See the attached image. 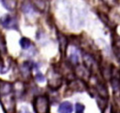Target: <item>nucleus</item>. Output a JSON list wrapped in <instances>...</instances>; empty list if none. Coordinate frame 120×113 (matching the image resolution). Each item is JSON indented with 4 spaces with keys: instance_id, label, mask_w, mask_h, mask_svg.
<instances>
[{
    "instance_id": "nucleus-8",
    "label": "nucleus",
    "mask_w": 120,
    "mask_h": 113,
    "mask_svg": "<svg viewBox=\"0 0 120 113\" xmlns=\"http://www.w3.org/2000/svg\"><path fill=\"white\" fill-rule=\"evenodd\" d=\"M96 89H97V92H98V95L99 97L101 98H104V99H107L109 94H108V90H107V87L101 83V82H97L96 84Z\"/></svg>"
},
{
    "instance_id": "nucleus-3",
    "label": "nucleus",
    "mask_w": 120,
    "mask_h": 113,
    "mask_svg": "<svg viewBox=\"0 0 120 113\" xmlns=\"http://www.w3.org/2000/svg\"><path fill=\"white\" fill-rule=\"evenodd\" d=\"M47 78H48V84H49V86L52 87V89L59 88L60 85H61V83H62V78H61L60 73L57 72L54 69L48 71V73H47Z\"/></svg>"
},
{
    "instance_id": "nucleus-13",
    "label": "nucleus",
    "mask_w": 120,
    "mask_h": 113,
    "mask_svg": "<svg viewBox=\"0 0 120 113\" xmlns=\"http://www.w3.org/2000/svg\"><path fill=\"white\" fill-rule=\"evenodd\" d=\"M1 3L3 4V6L7 9H8L10 11H12L16 7V2L15 1H1Z\"/></svg>"
},
{
    "instance_id": "nucleus-7",
    "label": "nucleus",
    "mask_w": 120,
    "mask_h": 113,
    "mask_svg": "<svg viewBox=\"0 0 120 113\" xmlns=\"http://www.w3.org/2000/svg\"><path fill=\"white\" fill-rule=\"evenodd\" d=\"M20 71L24 78H29L31 77V64L27 62L22 63L20 66Z\"/></svg>"
},
{
    "instance_id": "nucleus-6",
    "label": "nucleus",
    "mask_w": 120,
    "mask_h": 113,
    "mask_svg": "<svg viewBox=\"0 0 120 113\" xmlns=\"http://www.w3.org/2000/svg\"><path fill=\"white\" fill-rule=\"evenodd\" d=\"M13 92V84L0 79V96L7 95Z\"/></svg>"
},
{
    "instance_id": "nucleus-4",
    "label": "nucleus",
    "mask_w": 120,
    "mask_h": 113,
    "mask_svg": "<svg viewBox=\"0 0 120 113\" xmlns=\"http://www.w3.org/2000/svg\"><path fill=\"white\" fill-rule=\"evenodd\" d=\"M0 23L8 29H17V22L14 18H12L9 15H4L0 19Z\"/></svg>"
},
{
    "instance_id": "nucleus-9",
    "label": "nucleus",
    "mask_w": 120,
    "mask_h": 113,
    "mask_svg": "<svg viewBox=\"0 0 120 113\" xmlns=\"http://www.w3.org/2000/svg\"><path fill=\"white\" fill-rule=\"evenodd\" d=\"M72 105L71 103L66 101V102H63L60 104L59 107H58V112L59 113H71L72 112Z\"/></svg>"
},
{
    "instance_id": "nucleus-11",
    "label": "nucleus",
    "mask_w": 120,
    "mask_h": 113,
    "mask_svg": "<svg viewBox=\"0 0 120 113\" xmlns=\"http://www.w3.org/2000/svg\"><path fill=\"white\" fill-rule=\"evenodd\" d=\"M68 47V38L63 35H59V48H60V52L62 54L66 53V49Z\"/></svg>"
},
{
    "instance_id": "nucleus-20",
    "label": "nucleus",
    "mask_w": 120,
    "mask_h": 113,
    "mask_svg": "<svg viewBox=\"0 0 120 113\" xmlns=\"http://www.w3.org/2000/svg\"><path fill=\"white\" fill-rule=\"evenodd\" d=\"M35 78H36V80H37L38 82H43V81L45 80V77H44L40 72H38V73L36 75Z\"/></svg>"
},
{
    "instance_id": "nucleus-14",
    "label": "nucleus",
    "mask_w": 120,
    "mask_h": 113,
    "mask_svg": "<svg viewBox=\"0 0 120 113\" xmlns=\"http://www.w3.org/2000/svg\"><path fill=\"white\" fill-rule=\"evenodd\" d=\"M20 45L23 49H27L31 45V41H30V39H28L26 37H22L20 40Z\"/></svg>"
},
{
    "instance_id": "nucleus-12",
    "label": "nucleus",
    "mask_w": 120,
    "mask_h": 113,
    "mask_svg": "<svg viewBox=\"0 0 120 113\" xmlns=\"http://www.w3.org/2000/svg\"><path fill=\"white\" fill-rule=\"evenodd\" d=\"M111 85H112V89L115 92H119V90H120V80H119V78H111Z\"/></svg>"
},
{
    "instance_id": "nucleus-15",
    "label": "nucleus",
    "mask_w": 120,
    "mask_h": 113,
    "mask_svg": "<svg viewBox=\"0 0 120 113\" xmlns=\"http://www.w3.org/2000/svg\"><path fill=\"white\" fill-rule=\"evenodd\" d=\"M97 103H98V105L100 110L102 109V113H103V110H104V109L106 108V106H107V99H104V98L99 97V98H98Z\"/></svg>"
},
{
    "instance_id": "nucleus-1",
    "label": "nucleus",
    "mask_w": 120,
    "mask_h": 113,
    "mask_svg": "<svg viewBox=\"0 0 120 113\" xmlns=\"http://www.w3.org/2000/svg\"><path fill=\"white\" fill-rule=\"evenodd\" d=\"M0 103L2 105V107L6 113H14L15 112V96L12 93L2 95L0 96Z\"/></svg>"
},
{
    "instance_id": "nucleus-10",
    "label": "nucleus",
    "mask_w": 120,
    "mask_h": 113,
    "mask_svg": "<svg viewBox=\"0 0 120 113\" xmlns=\"http://www.w3.org/2000/svg\"><path fill=\"white\" fill-rule=\"evenodd\" d=\"M75 72H76L77 76H78L79 78H81L82 80V78H84L85 77L87 78L88 75H89L87 69H86L85 67H83L82 65H80V64H77V66H76V68H75Z\"/></svg>"
},
{
    "instance_id": "nucleus-18",
    "label": "nucleus",
    "mask_w": 120,
    "mask_h": 113,
    "mask_svg": "<svg viewBox=\"0 0 120 113\" xmlns=\"http://www.w3.org/2000/svg\"><path fill=\"white\" fill-rule=\"evenodd\" d=\"M75 110H76V113H82L84 110V106L81 103H77L75 105Z\"/></svg>"
},
{
    "instance_id": "nucleus-21",
    "label": "nucleus",
    "mask_w": 120,
    "mask_h": 113,
    "mask_svg": "<svg viewBox=\"0 0 120 113\" xmlns=\"http://www.w3.org/2000/svg\"><path fill=\"white\" fill-rule=\"evenodd\" d=\"M116 55H117V58H118V59H119V61H120V51H118V52H117V54H116Z\"/></svg>"
},
{
    "instance_id": "nucleus-17",
    "label": "nucleus",
    "mask_w": 120,
    "mask_h": 113,
    "mask_svg": "<svg viewBox=\"0 0 120 113\" xmlns=\"http://www.w3.org/2000/svg\"><path fill=\"white\" fill-rule=\"evenodd\" d=\"M78 61H79V57L76 53H71L69 55V62L72 64H78Z\"/></svg>"
},
{
    "instance_id": "nucleus-19",
    "label": "nucleus",
    "mask_w": 120,
    "mask_h": 113,
    "mask_svg": "<svg viewBox=\"0 0 120 113\" xmlns=\"http://www.w3.org/2000/svg\"><path fill=\"white\" fill-rule=\"evenodd\" d=\"M98 16H99V18L101 19V21H102L104 23H106V24L109 23V18H108V16H107L106 14H104V13H102V12H101V13L99 12V13H98Z\"/></svg>"
},
{
    "instance_id": "nucleus-2",
    "label": "nucleus",
    "mask_w": 120,
    "mask_h": 113,
    "mask_svg": "<svg viewBox=\"0 0 120 113\" xmlns=\"http://www.w3.org/2000/svg\"><path fill=\"white\" fill-rule=\"evenodd\" d=\"M34 108L36 113L49 112V100L45 95H38L34 100Z\"/></svg>"
},
{
    "instance_id": "nucleus-5",
    "label": "nucleus",
    "mask_w": 120,
    "mask_h": 113,
    "mask_svg": "<svg viewBox=\"0 0 120 113\" xmlns=\"http://www.w3.org/2000/svg\"><path fill=\"white\" fill-rule=\"evenodd\" d=\"M68 88L75 92H82L86 89V84L81 78L73 79L68 83Z\"/></svg>"
},
{
    "instance_id": "nucleus-16",
    "label": "nucleus",
    "mask_w": 120,
    "mask_h": 113,
    "mask_svg": "<svg viewBox=\"0 0 120 113\" xmlns=\"http://www.w3.org/2000/svg\"><path fill=\"white\" fill-rule=\"evenodd\" d=\"M37 8L39 11H44L45 10V6H46V2L45 1H35L34 2Z\"/></svg>"
}]
</instances>
